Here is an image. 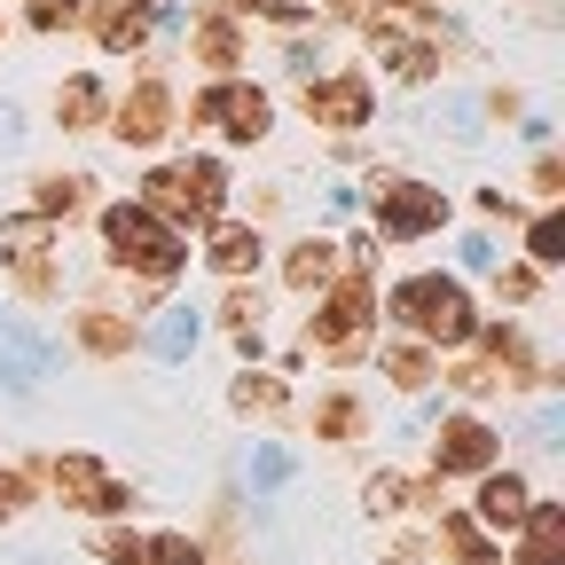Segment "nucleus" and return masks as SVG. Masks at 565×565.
<instances>
[{"label":"nucleus","instance_id":"f257e3e1","mask_svg":"<svg viewBox=\"0 0 565 565\" xmlns=\"http://www.w3.org/2000/svg\"><path fill=\"white\" fill-rule=\"evenodd\" d=\"M95 244H103V259L118 275L150 282V291H173V282L189 275V236L173 221H158L141 196H118V204L95 212Z\"/></svg>","mask_w":565,"mask_h":565},{"label":"nucleus","instance_id":"f03ea898","mask_svg":"<svg viewBox=\"0 0 565 565\" xmlns=\"http://www.w3.org/2000/svg\"><path fill=\"white\" fill-rule=\"evenodd\" d=\"M370 345H377V282L370 275H338L315 299V315L299 322V353H315L330 370H362Z\"/></svg>","mask_w":565,"mask_h":565},{"label":"nucleus","instance_id":"7ed1b4c3","mask_svg":"<svg viewBox=\"0 0 565 565\" xmlns=\"http://www.w3.org/2000/svg\"><path fill=\"white\" fill-rule=\"evenodd\" d=\"M385 307H393V322H401L408 338H424L433 353H456V345H471V330H479L471 282H456V275H440V267L401 275L393 291H385Z\"/></svg>","mask_w":565,"mask_h":565},{"label":"nucleus","instance_id":"20e7f679","mask_svg":"<svg viewBox=\"0 0 565 565\" xmlns=\"http://www.w3.org/2000/svg\"><path fill=\"white\" fill-rule=\"evenodd\" d=\"M141 204L158 212V221H173L181 236L189 228H212L228 212V166L221 158H158L150 173H141Z\"/></svg>","mask_w":565,"mask_h":565},{"label":"nucleus","instance_id":"39448f33","mask_svg":"<svg viewBox=\"0 0 565 565\" xmlns=\"http://www.w3.org/2000/svg\"><path fill=\"white\" fill-rule=\"evenodd\" d=\"M456 221V204L440 181H408V173H377L370 181V236L377 244H424Z\"/></svg>","mask_w":565,"mask_h":565},{"label":"nucleus","instance_id":"423d86ee","mask_svg":"<svg viewBox=\"0 0 565 565\" xmlns=\"http://www.w3.org/2000/svg\"><path fill=\"white\" fill-rule=\"evenodd\" d=\"M173 126H189V134H212V126H221L236 150H259V141L275 134V95H267L259 79H236V71H221V79L196 87L189 118H173Z\"/></svg>","mask_w":565,"mask_h":565},{"label":"nucleus","instance_id":"0eeeda50","mask_svg":"<svg viewBox=\"0 0 565 565\" xmlns=\"http://www.w3.org/2000/svg\"><path fill=\"white\" fill-rule=\"evenodd\" d=\"M0 267L24 299H55L63 291V228L47 212H0Z\"/></svg>","mask_w":565,"mask_h":565},{"label":"nucleus","instance_id":"6e6552de","mask_svg":"<svg viewBox=\"0 0 565 565\" xmlns=\"http://www.w3.org/2000/svg\"><path fill=\"white\" fill-rule=\"evenodd\" d=\"M32 471H47V494H55L63 511H79V519H126V503H134L126 471H110V463L87 456V448H63V456L32 463Z\"/></svg>","mask_w":565,"mask_h":565},{"label":"nucleus","instance_id":"1a4fd4ad","mask_svg":"<svg viewBox=\"0 0 565 565\" xmlns=\"http://www.w3.org/2000/svg\"><path fill=\"white\" fill-rule=\"evenodd\" d=\"M487 463H503V433L479 416V408H456L433 424V448H424V471H433L440 487L448 479H479Z\"/></svg>","mask_w":565,"mask_h":565},{"label":"nucleus","instance_id":"9d476101","mask_svg":"<svg viewBox=\"0 0 565 565\" xmlns=\"http://www.w3.org/2000/svg\"><path fill=\"white\" fill-rule=\"evenodd\" d=\"M173 118H181V103H173V87L150 71V79H134V87L110 103V118H103V126L126 141L134 158H150V150H166V141H173Z\"/></svg>","mask_w":565,"mask_h":565},{"label":"nucleus","instance_id":"9b49d317","mask_svg":"<svg viewBox=\"0 0 565 565\" xmlns=\"http://www.w3.org/2000/svg\"><path fill=\"white\" fill-rule=\"evenodd\" d=\"M299 118L322 126V134H362L377 118V87L362 79V71H315V79L299 87Z\"/></svg>","mask_w":565,"mask_h":565},{"label":"nucleus","instance_id":"f8f14e48","mask_svg":"<svg viewBox=\"0 0 565 565\" xmlns=\"http://www.w3.org/2000/svg\"><path fill=\"white\" fill-rule=\"evenodd\" d=\"M204 236V267L221 275V282H252L259 275V259H267V236H259V221H212V228H196Z\"/></svg>","mask_w":565,"mask_h":565},{"label":"nucleus","instance_id":"ddd939ff","mask_svg":"<svg viewBox=\"0 0 565 565\" xmlns=\"http://www.w3.org/2000/svg\"><path fill=\"white\" fill-rule=\"evenodd\" d=\"M534 511V479L526 471H503V463H487L479 471V494H471V519L487 534H519V519Z\"/></svg>","mask_w":565,"mask_h":565},{"label":"nucleus","instance_id":"4468645a","mask_svg":"<svg viewBox=\"0 0 565 565\" xmlns=\"http://www.w3.org/2000/svg\"><path fill=\"white\" fill-rule=\"evenodd\" d=\"M244 55H252V32H244L236 9H196V24H189V63L196 71L221 79V71H236Z\"/></svg>","mask_w":565,"mask_h":565},{"label":"nucleus","instance_id":"2eb2a0df","mask_svg":"<svg viewBox=\"0 0 565 565\" xmlns=\"http://www.w3.org/2000/svg\"><path fill=\"white\" fill-rule=\"evenodd\" d=\"M71 338H79L87 362H126V353L141 345V322H134L126 307H110V299H87L79 322H71Z\"/></svg>","mask_w":565,"mask_h":565},{"label":"nucleus","instance_id":"dca6fc26","mask_svg":"<svg viewBox=\"0 0 565 565\" xmlns=\"http://www.w3.org/2000/svg\"><path fill=\"white\" fill-rule=\"evenodd\" d=\"M79 24L95 32L103 55H141V47H150V32H158L141 0H95V9H79Z\"/></svg>","mask_w":565,"mask_h":565},{"label":"nucleus","instance_id":"f3484780","mask_svg":"<svg viewBox=\"0 0 565 565\" xmlns=\"http://www.w3.org/2000/svg\"><path fill=\"white\" fill-rule=\"evenodd\" d=\"M307 433H315V440H330V448H353V440L370 433V401L353 393V385L315 393V408H307Z\"/></svg>","mask_w":565,"mask_h":565},{"label":"nucleus","instance_id":"a211bd4d","mask_svg":"<svg viewBox=\"0 0 565 565\" xmlns=\"http://www.w3.org/2000/svg\"><path fill=\"white\" fill-rule=\"evenodd\" d=\"M503 565H565V503H542L534 494V511L519 519V542Z\"/></svg>","mask_w":565,"mask_h":565},{"label":"nucleus","instance_id":"6ab92c4d","mask_svg":"<svg viewBox=\"0 0 565 565\" xmlns=\"http://www.w3.org/2000/svg\"><path fill=\"white\" fill-rule=\"evenodd\" d=\"M338 282V244L330 236H299L291 252H282V291L291 299H322Z\"/></svg>","mask_w":565,"mask_h":565},{"label":"nucleus","instance_id":"aec40b11","mask_svg":"<svg viewBox=\"0 0 565 565\" xmlns=\"http://www.w3.org/2000/svg\"><path fill=\"white\" fill-rule=\"evenodd\" d=\"M370 362H377V377L393 385V393H424L440 377V353L424 345V338H393V345H370Z\"/></svg>","mask_w":565,"mask_h":565},{"label":"nucleus","instance_id":"412c9836","mask_svg":"<svg viewBox=\"0 0 565 565\" xmlns=\"http://www.w3.org/2000/svg\"><path fill=\"white\" fill-rule=\"evenodd\" d=\"M424 503H440V479H433V471H424V479H408V471H370V479H362V511H370V519L424 511Z\"/></svg>","mask_w":565,"mask_h":565},{"label":"nucleus","instance_id":"4be33fe9","mask_svg":"<svg viewBox=\"0 0 565 565\" xmlns=\"http://www.w3.org/2000/svg\"><path fill=\"white\" fill-rule=\"evenodd\" d=\"M228 408L244 416V424H282V416H291V385H282V377H267V370H236L228 377Z\"/></svg>","mask_w":565,"mask_h":565},{"label":"nucleus","instance_id":"5701e85b","mask_svg":"<svg viewBox=\"0 0 565 565\" xmlns=\"http://www.w3.org/2000/svg\"><path fill=\"white\" fill-rule=\"evenodd\" d=\"M433 550L448 557V565H503V542H494L471 511H440V526H433Z\"/></svg>","mask_w":565,"mask_h":565},{"label":"nucleus","instance_id":"b1692460","mask_svg":"<svg viewBox=\"0 0 565 565\" xmlns=\"http://www.w3.org/2000/svg\"><path fill=\"white\" fill-rule=\"evenodd\" d=\"M110 118V87L95 79V71H71V79L55 87V126L63 134H95Z\"/></svg>","mask_w":565,"mask_h":565},{"label":"nucleus","instance_id":"393cba45","mask_svg":"<svg viewBox=\"0 0 565 565\" xmlns=\"http://www.w3.org/2000/svg\"><path fill=\"white\" fill-rule=\"evenodd\" d=\"M87 204H95V181H87V173H40V181H32V212H47L55 228L79 221Z\"/></svg>","mask_w":565,"mask_h":565},{"label":"nucleus","instance_id":"a878e982","mask_svg":"<svg viewBox=\"0 0 565 565\" xmlns=\"http://www.w3.org/2000/svg\"><path fill=\"white\" fill-rule=\"evenodd\" d=\"M519 228H526V259L534 267H557L565 259V204H534Z\"/></svg>","mask_w":565,"mask_h":565},{"label":"nucleus","instance_id":"bb28decb","mask_svg":"<svg viewBox=\"0 0 565 565\" xmlns=\"http://www.w3.org/2000/svg\"><path fill=\"white\" fill-rule=\"evenodd\" d=\"M542 275H550V267H534V259H503V267H494L487 282H494V299H503V307L519 315V307H534V299L550 291V282H542Z\"/></svg>","mask_w":565,"mask_h":565},{"label":"nucleus","instance_id":"cd10ccee","mask_svg":"<svg viewBox=\"0 0 565 565\" xmlns=\"http://www.w3.org/2000/svg\"><path fill=\"white\" fill-rule=\"evenodd\" d=\"M87 550H95L103 565H141V550H150V526H103V534H87Z\"/></svg>","mask_w":565,"mask_h":565},{"label":"nucleus","instance_id":"c85d7f7f","mask_svg":"<svg viewBox=\"0 0 565 565\" xmlns=\"http://www.w3.org/2000/svg\"><path fill=\"white\" fill-rule=\"evenodd\" d=\"M141 565H212V550L189 542V534H173V526H150V550H141Z\"/></svg>","mask_w":565,"mask_h":565},{"label":"nucleus","instance_id":"c756f323","mask_svg":"<svg viewBox=\"0 0 565 565\" xmlns=\"http://www.w3.org/2000/svg\"><path fill=\"white\" fill-rule=\"evenodd\" d=\"M526 181H534V204H565V158L557 150H534Z\"/></svg>","mask_w":565,"mask_h":565},{"label":"nucleus","instance_id":"7c9ffc66","mask_svg":"<svg viewBox=\"0 0 565 565\" xmlns=\"http://www.w3.org/2000/svg\"><path fill=\"white\" fill-rule=\"evenodd\" d=\"M79 9H87V0H24V24H32V32H71V24H79Z\"/></svg>","mask_w":565,"mask_h":565},{"label":"nucleus","instance_id":"2f4dec72","mask_svg":"<svg viewBox=\"0 0 565 565\" xmlns=\"http://www.w3.org/2000/svg\"><path fill=\"white\" fill-rule=\"evenodd\" d=\"M158 353H166V362H189V353H196V315L173 307V315L158 322Z\"/></svg>","mask_w":565,"mask_h":565},{"label":"nucleus","instance_id":"473e14b6","mask_svg":"<svg viewBox=\"0 0 565 565\" xmlns=\"http://www.w3.org/2000/svg\"><path fill=\"white\" fill-rule=\"evenodd\" d=\"M24 503H32V471H9V463H0V526H9Z\"/></svg>","mask_w":565,"mask_h":565},{"label":"nucleus","instance_id":"72a5a7b5","mask_svg":"<svg viewBox=\"0 0 565 565\" xmlns=\"http://www.w3.org/2000/svg\"><path fill=\"white\" fill-rule=\"evenodd\" d=\"M479 212H487V221H503V228H519V221H526V204H519V196H503V189H479Z\"/></svg>","mask_w":565,"mask_h":565},{"label":"nucleus","instance_id":"f704fd0d","mask_svg":"<svg viewBox=\"0 0 565 565\" xmlns=\"http://www.w3.org/2000/svg\"><path fill=\"white\" fill-rule=\"evenodd\" d=\"M487 118H494V126H519V118H526L519 87H487Z\"/></svg>","mask_w":565,"mask_h":565},{"label":"nucleus","instance_id":"c9c22d12","mask_svg":"<svg viewBox=\"0 0 565 565\" xmlns=\"http://www.w3.org/2000/svg\"><path fill=\"white\" fill-rule=\"evenodd\" d=\"M282 479H291V456L267 448V456H259V487H282Z\"/></svg>","mask_w":565,"mask_h":565},{"label":"nucleus","instance_id":"e433bc0d","mask_svg":"<svg viewBox=\"0 0 565 565\" xmlns=\"http://www.w3.org/2000/svg\"><path fill=\"white\" fill-rule=\"evenodd\" d=\"M416 9H433V0H370V17H416Z\"/></svg>","mask_w":565,"mask_h":565},{"label":"nucleus","instance_id":"4c0bfd02","mask_svg":"<svg viewBox=\"0 0 565 565\" xmlns=\"http://www.w3.org/2000/svg\"><path fill=\"white\" fill-rule=\"evenodd\" d=\"M228 9H236V17H244V9H252V17H267V9H275V0H228Z\"/></svg>","mask_w":565,"mask_h":565},{"label":"nucleus","instance_id":"58836bf2","mask_svg":"<svg viewBox=\"0 0 565 565\" xmlns=\"http://www.w3.org/2000/svg\"><path fill=\"white\" fill-rule=\"evenodd\" d=\"M0 32H9V17H0Z\"/></svg>","mask_w":565,"mask_h":565},{"label":"nucleus","instance_id":"ea45409f","mask_svg":"<svg viewBox=\"0 0 565 565\" xmlns=\"http://www.w3.org/2000/svg\"><path fill=\"white\" fill-rule=\"evenodd\" d=\"M141 9H150V0H141Z\"/></svg>","mask_w":565,"mask_h":565},{"label":"nucleus","instance_id":"a19ab883","mask_svg":"<svg viewBox=\"0 0 565 565\" xmlns=\"http://www.w3.org/2000/svg\"><path fill=\"white\" fill-rule=\"evenodd\" d=\"M307 9H315V0H307Z\"/></svg>","mask_w":565,"mask_h":565}]
</instances>
